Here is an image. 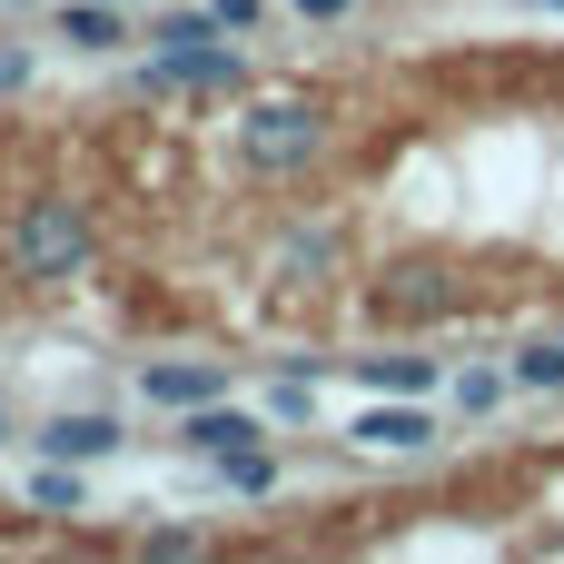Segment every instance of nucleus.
I'll use <instances>...</instances> for the list:
<instances>
[{
    "mask_svg": "<svg viewBox=\"0 0 564 564\" xmlns=\"http://www.w3.org/2000/svg\"><path fill=\"white\" fill-rule=\"evenodd\" d=\"M89 258H99V218L69 188H40L10 208V278L20 288H69V278H89Z\"/></svg>",
    "mask_w": 564,
    "mask_h": 564,
    "instance_id": "nucleus-1",
    "label": "nucleus"
},
{
    "mask_svg": "<svg viewBox=\"0 0 564 564\" xmlns=\"http://www.w3.org/2000/svg\"><path fill=\"white\" fill-rule=\"evenodd\" d=\"M317 149H327V109H317V99H258V109L238 119V159H248L258 178H297Z\"/></svg>",
    "mask_w": 564,
    "mask_h": 564,
    "instance_id": "nucleus-2",
    "label": "nucleus"
},
{
    "mask_svg": "<svg viewBox=\"0 0 564 564\" xmlns=\"http://www.w3.org/2000/svg\"><path fill=\"white\" fill-rule=\"evenodd\" d=\"M178 446H188L198 466H228V456H248V446H268V416H248V406H228V397H208V406H188V416H178Z\"/></svg>",
    "mask_w": 564,
    "mask_h": 564,
    "instance_id": "nucleus-3",
    "label": "nucleus"
},
{
    "mask_svg": "<svg viewBox=\"0 0 564 564\" xmlns=\"http://www.w3.org/2000/svg\"><path fill=\"white\" fill-rule=\"evenodd\" d=\"M139 397H149L159 416H188V406L228 397V367H218V357H149V367H139Z\"/></svg>",
    "mask_w": 564,
    "mask_h": 564,
    "instance_id": "nucleus-4",
    "label": "nucleus"
},
{
    "mask_svg": "<svg viewBox=\"0 0 564 564\" xmlns=\"http://www.w3.org/2000/svg\"><path fill=\"white\" fill-rule=\"evenodd\" d=\"M30 446H40V456H59V466H99V456H119V446H129V426H119V416H99V406H59Z\"/></svg>",
    "mask_w": 564,
    "mask_h": 564,
    "instance_id": "nucleus-5",
    "label": "nucleus"
},
{
    "mask_svg": "<svg viewBox=\"0 0 564 564\" xmlns=\"http://www.w3.org/2000/svg\"><path fill=\"white\" fill-rule=\"evenodd\" d=\"M169 59H178V89H198V99H248V50H238V30L188 40V50H169Z\"/></svg>",
    "mask_w": 564,
    "mask_h": 564,
    "instance_id": "nucleus-6",
    "label": "nucleus"
},
{
    "mask_svg": "<svg viewBox=\"0 0 564 564\" xmlns=\"http://www.w3.org/2000/svg\"><path fill=\"white\" fill-rule=\"evenodd\" d=\"M347 436H357L367 456H426V446H436V416H426V406H387V397H377Z\"/></svg>",
    "mask_w": 564,
    "mask_h": 564,
    "instance_id": "nucleus-7",
    "label": "nucleus"
},
{
    "mask_svg": "<svg viewBox=\"0 0 564 564\" xmlns=\"http://www.w3.org/2000/svg\"><path fill=\"white\" fill-rule=\"evenodd\" d=\"M50 20L69 50H129V0H59Z\"/></svg>",
    "mask_w": 564,
    "mask_h": 564,
    "instance_id": "nucleus-8",
    "label": "nucleus"
},
{
    "mask_svg": "<svg viewBox=\"0 0 564 564\" xmlns=\"http://www.w3.org/2000/svg\"><path fill=\"white\" fill-rule=\"evenodd\" d=\"M377 307H397V317H446V307H456V278H446V268H397V278L377 288Z\"/></svg>",
    "mask_w": 564,
    "mask_h": 564,
    "instance_id": "nucleus-9",
    "label": "nucleus"
},
{
    "mask_svg": "<svg viewBox=\"0 0 564 564\" xmlns=\"http://www.w3.org/2000/svg\"><path fill=\"white\" fill-rule=\"evenodd\" d=\"M516 397H564V327H545V337H525L516 357Z\"/></svg>",
    "mask_w": 564,
    "mask_h": 564,
    "instance_id": "nucleus-10",
    "label": "nucleus"
},
{
    "mask_svg": "<svg viewBox=\"0 0 564 564\" xmlns=\"http://www.w3.org/2000/svg\"><path fill=\"white\" fill-rule=\"evenodd\" d=\"M357 377H367L377 397H426V387H436V357H406V347H397V357H357Z\"/></svg>",
    "mask_w": 564,
    "mask_h": 564,
    "instance_id": "nucleus-11",
    "label": "nucleus"
},
{
    "mask_svg": "<svg viewBox=\"0 0 564 564\" xmlns=\"http://www.w3.org/2000/svg\"><path fill=\"white\" fill-rule=\"evenodd\" d=\"M30 506H40V516H89V476H79V466H59V456H40Z\"/></svg>",
    "mask_w": 564,
    "mask_h": 564,
    "instance_id": "nucleus-12",
    "label": "nucleus"
},
{
    "mask_svg": "<svg viewBox=\"0 0 564 564\" xmlns=\"http://www.w3.org/2000/svg\"><path fill=\"white\" fill-rule=\"evenodd\" d=\"M139 40H149V50H188V40H218V10H169V0H159V10L139 20Z\"/></svg>",
    "mask_w": 564,
    "mask_h": 564,
    "instance_id": "nucleus-13",
    "label": "nucleus"
},
{
    "mask_svg": "<svg viewBox=\"0 0 564 564\" xmlns=\"http://www.w3.org/2000/svg\"><path fill=\"white\" fill-rule=\"evenodd\" d=\"M506 397H516V367H466L456 377V416H496Z\"/></svg>",
    "mask_w": 564,
    "mask_h": 564,
    "instance_id": "nucleus-14",
    "label": "nucleus"
},
{
    "mask_svg": "<svg viewBox=\"0 0 564 564\" xmlns=\"http://www.w3.org/2000/svg\"><path fill=\"white\" fill-rule=\"evenodd\" d=\"M218 486H228V496H278V456H268V446H248V456H228V466H218Z\"/></svg>",
    "mask_w": 564,
    "mask_h": 564,
    "instance_id": "nucleus-15",
    "label": "nucleus"
},
{
    "mask_svg": "<svg viewBox=\"0 0 564 564\" xmlns=\"http://www.w3.org/2000/svg\"><path fill=\"white\" fill-rule=\"evenodd\" d=\"M268 416H278V426H307V416H317V377H307V367H288V377H278V397H268Z\"/></svg>",
    "mask_w": 564,
    "mask_h": 564,
    "instance_id": "nucleus-16",
    "label": "nucleus"
},
{
    "mask_svg": "<svg viewBox=\"0 0 564 564\" xmlns=\"http://www.w3.org/2000/svg\"><path fill=\"white\" fill-rule=\"evenodd\" d=\"M139 555H159V564H188V555H208V535H198V525H149V535H139Z\"/></svg>",
    "mask_w": 564,
    "mask_h": 564,
    "instance_id": "nucleus-17",
    "label": "nucleus"
},
{
    "mask_svg": "<svg viewBox=\"0 0 564 564\" xmlns=\"http://www.w3.org/2000/svg\"><path fill=\"white\" fill-rule=\"evenodd\" d=\"M208 10H218V30H238V40H248V30L268 20V0H208Z\"/></svg>",
    "mask_w": 564,
    "mask_h": 564,
    "instance_id": "nucleus-18",
    "label": "nucleus"
},
{
    "mask_svg": "<svg viewBox=\"0 0 564 564\" xmlns=\"http://www.w3.org/2000/svg\"><path fill=\"white\" fill-rule=\"evenodd\" d=\"M288 10H297L307 30H337V20H357V0H288Z\"/></svg>",
    "mask_w": 564,
    "mask_h": 564,
    "instance_id": "nucleus-19",
    "label": "nucleus"
},
{
    "mask_svg": "<svg viewBox=\"0 0 564 564\" xmlns=\"http://www.w3.org/2000/svg\"><path fill=\"white\" fill-rule=\"evenodd\" d=\"M10 89H30V50H20V40H0V99H10Z\"/></svg>",
    "mask_w": 564,
    "mask_h": 564,
    "instance_id": "nucleus-20",
    "label": "nucleus"
},
{
    "mask_svg": "<svg viewBox=\"0 0 564 564\" xmlns=\"http://www.w3.org/2000/svg\"><path fill=\"white\" fill-rule=\"evenodd\" d=\"M525 10H555V20H564V0H525Z\"/></svg>",
    "mask_w": 564,
    "mask_h": 564,
    "instance_id": "nucleus-21",
    "label": "nucleus"
},
{
    "mask_svg": "<svg viewBox=\"0 0 564 564\" xmlns=\"http://www.w3.org/2000/svg\"><path fill=\"white\" fill-rule=\"evenodd\" d=\"M0 10H40V0H0Z\"/></svg>",
    "mask_w": 564,
    "mask_h": 564,
    "instance_id": "nucleus-22",
    "label": "nucleus"
},
{
    "mask_svg": "<svg viewBox=\"0 0 564 564\" xmlns=\"http://www.w3.org/2000/svg\"><path fill=\"white\" fill-rule=\"evenodd\" d=\"M0 446H10V406H0Z\"/></svg>",
    "mask_w": 564,
    "mask_h": 564,
    "instance_id": "nucleus-23",
    "label": "nucleus"
},
{
    "mask_svg": "<svg viewBox=\"0 0 564 564\" xmlns=\"http://www.w3.org/2000/svg\"><path fill=\"white\" fill-rule=\"evenodd\" d=\"M129 10H159V0H129Z\"/></svg>",
    "mask_w": 564,
    "mask_h": 564,
    "instance_id": "nucleus-24",
    "label": "nucleus"
}]
</instances>
